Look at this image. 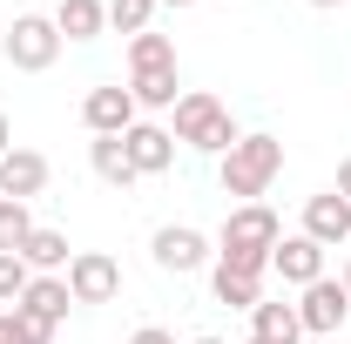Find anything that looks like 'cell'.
Returning <instances> with one entry per match:
<instances>
[{
	"label": "cell",
	"mask_w": 351,
	"mask_h": 344,
	"mask_svg": "<svg viewBox=\"0 0 351 344\" xmlns=\"http://www.w3.org/2000/svg\"><path fill=\"white\" fill-rule=\"evenodd\" d=\"M21 263H27L34 277H68L75 250H68V236H61V230H41V223H34V236L21 243Z\"/></svg>",
	"instance_id": "14"
},
{
	"label": "cell",
	"mask_w": 351,
	"mask_h": 344,
	"mask_svg": "<svg viewBox=\"0 0 351 344\" xmlns=\"http://www.w3.org/2000/svg\"><path fill=\"white\" fill-rule=\"evenodd\" d=\"M129 344H176V338H169V331H162V324H142V331H135Z\"/></svg>",
	"instance_id": "25"
},
{
	"label": "cell",
	"mask_w": 351,
	"mask_h": 344,
	"mask_svg": "<svg viewBox=\"0 0 351 344\" xmlns=\"http://www.w3.org/2000/svg\"><path fill=\"white\" fill-rule=\"evenodd\" d=\"M304 236H311V243H324V250L351 243V203L338 196V189H324V196H311V203H304Z\"/></svg>",
	"instance_id": "9"
},
{
	"label": "cell",
	"mask_w": 351,
	"mask_h": 344,
	"mask_svg": "<svg viewBox=\"0 0 351 344\" xmlns=\"http://www.w3.org/2000/svg\"><path fill=\"white\" fill-rule=\"evenodd\" d=\"M122 149H129L135 175H162V169L176 162V135L162 129V122H135V129L122 135Z\"/></svg>",
	"instance_id": "12"
},
{
	"label": "cell",
	"mask_w": 351,
	"mask_h": 344,
	"mask_svg": "<svg viewBox=\"0 0 351 344\" xmlns=\"http://www.w3.org/2000/svg\"><path fill=\"white\" fill-rule=\"evenodd\" d=\"M14 310H27V317H41V324H68V310H75V291H68V277H34L27 291H21V304Z\"/></svg>",
	"instance_id": "13"
},
{
	"label": "cell",
	"mask_w": 351,
	"mask_h": 344,
	"mask_svg": "<svg viewBox=\"0 0 351 344\" xmlns=\"http://www.w3.org/2000/svg\"><path fill=\"white\" fill-rule=\"evenodd\" d=\"M149 21H156V0H108V27L115 34H149Z\"/></svg>",
	"instance_id": "23"
},
{
	"label": "cell",
	"mask_w": 351,
	"mask_h": 344,
	"mask_svg": "<svg viewBox=\"0 0 351 344\" xmlns=\"http://www.w3.org/2000/svg\"><path fill=\"white\" fill-rule=\"evenodd\" d=\"M223 196H237V203H263L270 196V182L284 175V142L277 135H237V149L223 156Z\"/></svg>",
	"instance_id": "2"
},
{
	"label": "cell",
	"mask_w": 351,
	"mask_h": 344,
	"mask_svg": "<svg viewBox=\"0 0 351 344\" xmlns=\"http://www.w3.org/2000/svg\"><path fill=\"white\" fill-rule=\"evenodd\" d=\"M135 95L122 82H108V88H88V101H82V122H88V135H129L135 129Z\"/></svg>",
	"instance_id": "8"
},
{
	"label": "cell",
	"mask_w": 351,
	"mask_h": 344,
	"mask_svg": "<svg viewBox=\"0 0 351 344\" xmlns=\"http://www.w3.org/2000/svg\"><path fill=\"white\" fill-rule=\"evenodd\" d=\"M338 284H345V297H351V257H345V277H338Z\"/></svg>",
	"instance_id": "28"
},
{
	"label": "cell",
	"mask_w": 351,
	"mask_h": 344,
	"mask_svg": "<svg viewBox=\"0 0 351 344\" xmlns=\"http://www.w3.org/2000/svg\"><path fill=\"white\" fill-rule=\"evenodd\" d=\"M311 7H345V0H311Z\"/></svg>",
	"instance_id": "30"
},
{
	"label": "cell",
	"mask_w": 351,
	"mask_h": 344,
	"mask_svg": "<svg viewBox=\"0 0 351 344\" xmlns=\"http://www.w3.org/2000/svg\"><path fill=\"white\" fill-rule=\"evenodd\" d=\"M54 27H61V41H95L108 27V0H61L54 7Z\"/></svg>",
	"instance_id": "16"
},
{
	"label": "cell",
	"mask_w": 351,
	"mask_h": 344,
	"mask_svg": "<svg viewBox=\"0 0 351 344\" xmlns=\"http://www.w3.org/2000/svg\"><path fill=\"white\" fill-rule=\"evenodd\" d=\"M68 291H75V304H115L122 297V263L108 257V250H75Z\"/></svg>",
	"instance_id": "6"
},
{
	"label": "cell",
	"mask_w": 351,
	"mask_h": 344,
	"mask_svg": "<svg viewBox=\"0 0 351 344\" xmlns=\"http://www.w3.org/2000/svg\"><path fill=\"white\" fill-rule=\"evenodd\" d=\"M243 344H263V338H243Z\"/></svg>",
	"instance_id": "32"
},
{
	"label": "cell",
	"mask_w": 351,
	"mask_h": 344,
	"mask_svg": "<svg viewBox=\"0 0 351 344\" xmlns=\"http://www.w3.org/2000/svg\"><path fill=\"white\" fill-rule=\"evenodd\" d=\"M270 270H277L284 284H298V291H304V284L324 277V243H311L304 230H298V236H284V243L270 250Z\"/></svg>",
	"instance_id": "11"
},
{
	"label": "cell",
	"mask_w": 351,
	"mask_h": 344,
	"mask_svg": "<svg viewBox=\"0 0 351 344\" xmlns=\"http://www.w3.org/2000/svg\"><path fill=\"white\" fill-rule=\"evenodd\" d=\"M189 344H223V338H189Z\"/></svg>",
	"instance_id": "31"
},
{
	"label": "cell",
	"mask_w": 351,
	"mask_h": 344,
	"mask_svg": "<svg viewBox=\"0 0 351 344\" xmlns=\"http://www.w3.org/2000/svg\"><path fill=\"white\" fill-rule=\"evenodd\" d=\"M47 156H34V149H7L0 156V196H14V203H34L47 189Z\"/></svg>",
	"instance_id": "10"
},
{
	"label": "cell",
	"mask_w": 351,
	"mask_h": 344,
	"mask_svg": "<svg viewBox=\"0 0 351 344\" xmlns=\"http://www.w3.org/2000/svg\"><path fill=\"white\" fill-rule=\"evenodd\" d=\"M149 250H156V270H169V277H196L203 263L217 257V250H210V236H203V230H189V223H162Z\"/></svg>",
	"instance_id": "5"
},
{
	"label": "cell",
	"mask_w": 351,
	"mask_h": 344,
	"mask_svg": "<svg viewBox=\"0 0 351 344\" xmlns=\"http://www.w3.org/2000/svg\"><path fill=\"white\" fill-rule=\"evenodd\" d=\"M176 142H189V149H203V156H230L237 149V122H230V108H223L210 88H189V95H176Z\"/></svg>",
	"instance_id": "3"
},
{
	"label": "cell",
	"mask_w": 351,
	"mask_h": 344,
	"mask_svg": "<svg viewBox=\"0 0 351 344\" xmlns=\"http://www.w3.org/2000/svg\"><path fill=\"white\" fill-rule=\"evenodd\" d=\"M7 68H21V75H47L54 61H61V27H54V14H21L14 27H7Z\"/></svg>",
	"instance_id": "4"
},
{
	"label": "cell",
	"mask_w": 351,
	"mask_h": 344,
	"mask_svg": "<svg viewBox=\"0 0 351 344\" xmlns=\"http://www.w3.org/2000/svg\"><path fill=\"white\" fill-rule=\"evenodd\" d=\"M0 344H54V324H41V317H27V310H0Z\"/></svg>",
	"instance_id": "21"
},
{
	"label": "cell",
	"mask_w": 351,
	"mask_h": 344,
	"mask_svg": "<svg viewBox=\"0 0 351 344\" xmlns=\"http://www.w3.org/2000/svg\"><path fill=\"white\" fill-rule=\"evenodd\" d=\"M129 68H135V75H142V68H176V41L156 34V27L135 34V41H129Z\"/></svg>",
	"instance_id": "22"
},
{
	"label": "cell",
	"mask_w": 351,
	"mask_h": 344,
	"mask_svg": "<svg viewBox=\"0 0 351 344\" xmlns=\"http://www.w3.org/2000/svg\"><path fill=\"white\" fill-rule=\"evenodd\" d=\"M250 338H263V344H298V338H304L298 304H270V297H263L257 310H250Z\"/></svg>",
	"instance_id": "17"
},
{
	"label": "cell",
	"mask_w": 351,
	"mask_h": 344,
	"mask_svg": "<svg viewBox=\"0 0 351 344\" xmlns=\"http://www.w3.org/2000/svg\"><path fill=\"white\" fill-rule=\"evenodd\" d=\"M331 189H338V196H345V203H351V156H345V162H338V182H331Z\"/></svg>",
	"instance_id": "26"
},
{
	"label": "cell",
	"mask_w": 351,
	"mask_h": 344,
	"mask_svg": "<svg viewBox=\"0 0 351 344\" xmlns=\"http://www.w3.org/2000/svg\"><path fill=\"white\" fill-rule=\"evenodd\" d=\"M351 317V297L338 277H317V284H304V297H298V324H304L311 338H331V331H345Z\"/></svg>",
	"instance_id": "7"
},
{
	"label": "cell",
	"mask_w": 351,
	"mask_h": 344,
	"mask_svg": "<svg viewBox=\"0 0 351 344\" xmlns=\"http://www.w3.org/2000/svg\"><path fill=\"white\" fill-rule=\"evenodd\" d=\"M210 291H217V304H230V310H257L263 304V277H243V270H210Z\"/></svg>",
	"instance_id": "18"
},
{
	"label": "cell",
	"mask_w": 351,
	"mask_h": 344,
	"mask_svg": "<svg viewBox=\"0 0 351 344\" xmlns=\"http://www.w3.org/2000/svg\"><path fill=\"white\" fill-rule=\"evenodd\" d=\"M129 95H135V108H176V68H142V75H129Z\"/></svg>",
	"instance_id": "19"
},
{
	"label": "cell",
	"mask_w": 351,
	"mask_h": 344,
	"mask_svg": "<svg viewBox=\"0 0 351 344\" xmlns=\"http://www.w3.org/2000/svg\"><path fill=\"white\" fill-rule=\"evenodd\" d=\"M27 236H34V210L14 203V196H0V257H21Z\"/></svg>",
	"instance_id": "20"
},
{
	"label": "cell",
	"mask_w": 351,
	"mask_h": 344,
	"mask_svg": "<svg viewBox=\"0 0 351 344\" xmlns=\"http://www.w3.org/2000/svg\"><path fill=\"white\" fill-rule=\"evenodd\" d=\"M284 243V223L270 203H237L223 216V236H217V263L223 270H243V277H270V250Z\"/></svg>",
	"instance_id": "1"
},
{
	"label": "cell",
	"mask_w": 351,
	"mask_h": 344,
	"mask_svg": "<svg viewBox=\"0 0 351 344\" xmlns=\"http://www.w3.org/2000/svg\"><path fill=\"white\" fill-rule=\"evenodd\" d=\"M88 169L101 175L108 189H129V182H142V175H135V162H129V149H122V135H95V142H88Z\"/></svg>",
	"instance_id": "15"
},
{
	"label": "cell",
	"mask_w": 351,
	"mask_h": 344,
	"mask_svg": "<svg viewBox=\"0 0 351 344\" xmlns=\"http://www.w3.org/2000/svg\"><path fill=\"white\" fill-rule=\"evenodd\" d=\"M156 7H196V0H156Z\"/></svg>",
	"instance_id": "29"
},
{
	"label": "cell",
	"mask_w": 351,
	"mask_h": 344,
	"mask_svg": "<svg viewBox=\"0 0 351 344\" xmlns=\"http://www.w3.org/2000/svg\"><path fill=\"white\" fill-rule=\"evenodd\" d=\"M7 149H14V122L0 115V156H7Z\"/></svg>",
	"instance_id": "27"
},
{
	"label": "cell",
	"mask_w": 351,
	"mask_h": 344,
	"mask_svg": "<svg viewBox=\"0 0 351 344\" xmlns=\"http://www.w3.org/2000/svg\"><path fill=\"white\" fill-rule=\"evenodd\" d=\"M27 284H34V270H27V263H21V257H0V310H7V304H21Z\"/></svg>",
	"instance_id": "24"
}]
</instances>
